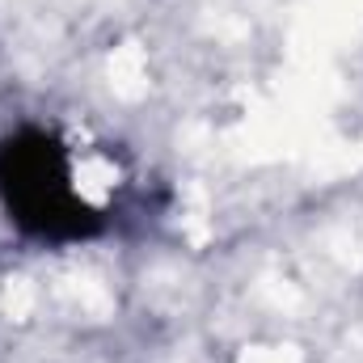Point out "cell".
I'll use <instances>...</instances> for the list:
<instances>
[{"instance_id": "cell-1", "label": "cell", "mask_w": 363, "mask_h": 363, "mask_svg": "<svg viewBox=\"0 0 363 363\" xmlns=\"http://www.w3.org/2000/svg\"><path fill=\"white\" fill-rule=\"evenodd\" d=\"M123 194V165L106 144L51 127H21L0 144V199L17 228L77 241L106 228Z\"/></svg>"}]
</instances>
